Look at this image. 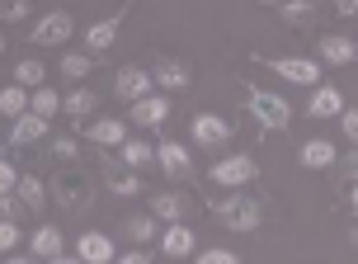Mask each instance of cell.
<instances>
[{
	"mask_svg": "<svg viewBox=\"0 0 358 264\" xmlns=\"http://www.w3.org/2000/svg\"><path fill=\"white\" fill-rule=\"evenodd\" d=\"M213 217H217L227 231H245V236L264 227V208H259V198H250L245 189H236V194L217 198V203H213Z\"/></svg>",
	"mask_w": 358,
	"mask_h": 264,
	"instance_id": "1",
	"label": "cell"
},
{
	"mask_svg": "<svg viewBox=\"0 0 358 264\" xmlns=\"http://www.w3.org/2000/svg\"><path fill=\"white\" fill-rule=\"evenodd\" d=\"M245 109H250V118L264 127V132H287V123H292L287 99H278V95H268V90H259V85L245 90Z\"/></svg>",
	"mask_w": 358,
	"mask_h": 264,
	"instance_id": "2",
	"label": "cell"
},
{
	"mask_svg": "<svg viewBox=\"0 0 358 264\" xmlns=\"http://www.w3.org/2000/svg\"><path fill=\"white\" fill-rule=\"evenodd\" d=\"M208 179H213V184H222V189H245V184H255V179H259V160H255L250 151L222 156V160H213Z\"/></svg>",
	"mask_w": 358,
	"mask_h": 264,
	"instance_id": "3",
	"label": "cell"
},
{
	"mask_svg": "<svg viewBox=\"0 0 358 264\" xmlns=\"http://www.w3.org/2000/svg\"><path fill=\"white\" fill-rule=\"evenodd\" d=\"M268 71H278L283 81H292V85H321V62L316 57H264Z\"/></svg>",
	"mask_w": 358,
	"mask_h": 264,
	"instance_id": "4",
	"label": "cell"
},
{
	"mask_svg": "<svg viewBox=\"0 0 358 264\" xmlns=\"http://www.w3.org/2000/svg\"><path fill=\"white\" fill-rule=\"evenodd\" d=\"M151 85H156V76L146 67H123L118 71V81H113V90H118V99H127V104H137V99H151Z\"/></svg>",
	"mask_w": 358,
	"mask_h": 264,
	"instance_id": "5",
	"label": "cell"
},
{
	"mask_svg": "<svg viewBox=\"0 0 358 264\" xmlns=\"http://www.w3.org/2000/svg\"><path fill=\"white\" fill-rule=\"evenodd\" d=\"M71 29H76L71 15H66V10H52V15H43L34 24V34H29V38H34L38 48H62V43L71 38Z\"/></svg>",
	"mask_w": 358,
	"mask_h": 264,
	"instance_id": "6",
	"label": "cell"
},
{
	"mask_svg": "<svg viewBox=\"0 0 358 264\" xmlns=\"http://www.w3.org/2000/svg\"><path fill=\"white\" fill-rule=\"evenodd\" d=\"M316 57L330 62V67H349V62H358V43L349 34H325L316 38Z\"/></svg>",
	"mask_w": 358,
	"mask_h": 264,
	"instance_id": "7",
	"label": "cell"
},
{
	"mask_svg": "<svg viewBox=\"0 0 358 264\" xmlns=\"http://www.w3.org/2000/svg\"><path fill=\"white\" fill-rule=\"evenodd\" d=\"M156 165H161L170 179H189L194 175V160H189V151H184L179 141H161V146H156Z\"/></svg>",
	"mask_w": 358,
	"mask_h": 264,
	"instance_id": "8",
	"label": "cell"
},
{
	"mask_svg": "<svg viewBox=\"0 0 358 264\" xmlns=\"http://www.w3.org/2000/svg\"><path fill=\"white\" fill-rule=\"evenodd\" d=\"M194 141L198 146H222V141H231V123L217 118V113H194Z\"/></svg>",
	"mask_w": 358,
	"mask_h": 264,
	"instance_id": "9",
	"label": "cell"
},
{
	"mask_svg": "<svg viewBox=\"0 0 358 264\" xmlns=\"http://www.w3.org/2000/svg\"><path fill=\"white\" fill-rule=\"evenodd\" d=\"M104 175H108V189H113L118 198H137V194H146L142 175H137V170H127V165H118V160H104Z\"/></svg>",
	"mask_w": 358,
	"mask_h": 264,
	"instance_id": "10",
	"label": "cell"
},
{
	"mask_svg": "<svg viewBox=\"0 0 358 264\" xmlns=\"http://www.w3.org/2000/svg\"><path fill=\"white\" fill-rule=\"evenodd\" d=\"M297 160H302L306 170H330L335 160H340V151H335V141H325V137H311L297 146Z\"/></svg>",
	"mask_w": 358,
	"mask_h": 264,
	"instance_id": "11",
	"label": "cell"
},
{
	"mask_svg": "<svg viewBox=\"0 0 358 264\" xmlns=\"http://www.w3.org/2000/svg\"><path fill=\"white\" fill-rule=\"evenodd\" d=\"M151 212H156L161 222H170V227H179L184 212H189V198L179 194V189H161V194H151Z\"/></svg>",
	"mask_w": 358,
	"mask_h": 264,
	"instance_id": "12",
	"label": "cell"
},
{
	"mask_svg": "<svg viewBox=\"0 0 358 264\" xmlns=\"http://www.w3.org/2000/svg\"><path fill=\"white\" fill-rule=\"evenodd\" d=\"M76 255L85 264H113V241H108L104 231H85V236L76 241Z\"/></svg>",
	"mask_w": 358,
	"mask_h": 264,
	"instance_id": "13",
	"label": "cell"
},
{
	"mask_svg": "<svg viewBox=\"0 0 358 264\" xmlns=\"http://www.w3.org/2000/svg\"><path fill=\"white\" fill-rule=\"evenodd\" d=\"M118 29H123V10L108 15V19H99V24H90V29H85V48H90V53H108L113 38H118Z\"/></svg>",
	"mask_w": 358,
	"mask_h": 264,
	"instance_id": "14",
	"label": "cell"
},
{
	"mask_svg": "<svg viewBox=\"0 0 358 264\" xmlns=\"http://www.w3.org/2000/svg\"><path fill=\"white\" fill-rule=\"evenodd\" d=\"M165 113H170V99H165V95H151V99H137L127 118H132L137 127H161Z\"/></svg>",
	"mask_w": 358,
	"mask_h": 264,
	"instance_id": "15",
	"label": "cell"
},
{
	"mask_svg": "<svg viewBox=\"0 0 358 264\" xmlns=\"http://www.w3.org/2000/svg\"><path fill=\"white\" fill-rule=\"evenodd\" d=\"M85 137L94 141V146H123L127 141V123L123 118H94V123L85 127Z\"/></svg>",
	"mask_w": 358,
	"mask_h": 264,
	"instance_id": "16",
	"label": "cell"
},
{
	"mask_svg": "<svg viewBox=\"0 0 358 264\" xmlns=\"http://www.w3.org/2000/svg\"><path fill=\"white\" fill-rule=\"evenodd\" d=\"M311 118H340L344 113V95L335 85H316L311 90V109H306Z\"/></svg>",
	"mask_w": 358,
	"mask_h": 264,
	"instance_id": "17",
	"label": "cell"
},
{
	"mask_svg": "<svg viewBox=\"0 0 358 264\" xmlns=\"http://www.w3.org/2000/svg\"><path fill=\"white\" fill-rule=\"evenodd\" d=\"M118 165H127V170H146V165H156V146L142 137H127L123 146H118Z\"/></svg>",
	"mask_w": 358,
	"mask_h": 264,
	"instance_id": "18",
	"label": "cell"
},
{
	"mask_svg": "<svg viewBox=\"0 0 358 264\" xmlns=\"http://www.w3.org/2000/svg\"><path fill=\"white\" fill-rule=\"evenodd\" d=\"M156 227H161V217H156V212H137V217H123V227H118V231H123L132 246H146V241L156 236Z\"/></svg>",
	"mask_w": 358,
	"mask_h": 264,
	"instance_id": "19",
	"label": "cell"
},
{
	"mask_svg": "<svg viewBox=\"0 0 358 264\" xmlns=\"http://www.w3.org/2000/svg\"><path fill=\"white\" fill-rule=\"evenodd\" d=\"M29 250H34L38 260H57V255H66V250H62V227H38L34 241H29Z\"/></svg>",
	"mask_w": 358,
	"mask_h": 264,
	"instance_id": "20",
	"label": "cell"
},
{
	"mask_svg": "<svg viewBox=\"0 0 358 264\" xmlns=\"http://www.w3.org/2000/svg\"><path fill=\"white\" fill-rule=\"evenodd\" d=\"M151 76H156L161 90H189V67H184V62H170V57H165V62H156Z\"/></svg>",
	"mask_w": 358,
	"mask_h": 264,
	"instance_id": "21",
	"label": "cell"
},
{
	"mask_svg": "<svg viewBox=\"0 0 358 264\" xmlns=\"http://www.w3.org/2000/svg\"><path fill=\"white\" fill-rule=\"evenodd\" d=\"M15 194H19V203H24L29 212H43V208H48V184H43L38 175H24Z\"/></svg>",
	"mask_w": 358,
	"mask_h": 264,
	"instance_id": "22",
	"label": "cell"
},
{
	"mask_svg": "<svg viewBox=\"0 0 358 264\" xmlns=\"http://www.w3.org/2000/svg\"><path fill=\"white\" fill-rule=\"evenodd\" d=\"M48 132V118H38V113H24L15 127H10V146H29V141H38Z\"/></svg>",
	"mask_w": 358,
	"mask_h": 264,
	"instance_id": "23",
	"label": "cell"
},
{
	"mask_svg": "<svg viewBox=\"0 0 358 264\" xmlns=\"http://www.w3.org/2000/svg\"><path fill=\"white\" fill-rule=\"evenodd\" d=\"M161 250H165V255H194V231L184 227V222H179V227H165Z\"/></svg>",
	"mask_w": 358,
	"mask_h": 264,
	"instance_id": "24",
	"label": "cell"
},
{
	"mask_svg": "<svg viewBox=\"0 0 358 264\" xmlns=\"http://www.w3.org/2000/svg\"><path fill=\"white\" fill-rule=\"evenodd\" d=\"M0 113H10V118H24V113H34V99L24 95V85H10L5 95H0Z\"/></svg>",
	"mask_w": 358,
	"mask_h": 264,
	"instance_id": "25",
	"label": "cell"
},
{
	"mask_svg": "<svg viewBox=\"0 0 358 264\" xmlns=\"http://www.w3.org/2000/svg\"><path fill=\"white\" fill-rule=\"evenodd\" d=\"M43 76H48V71H43V62H38V57H24V62L15 67V85H24V90H43Z\"/></svg>",
	"mask_w": 358,
	"mask_h": 264,
	"instance_id": "26",
	"label": "cell"
},
{
	"mask_svg": "<svg viewBox=\"0 0 358 264\" xmlns=\"http://www.w3.org/2000/svg\"><path fill=\"white\" fill-rule=\"evenodd\" d=\"M52 189H57V203H62V208H80V189H85V179H80V175H66V179L57 175Z\"/></svg>",
	"mask_w": 358,
	"mask_h": 264,
	"instance_id": "27",
	"label": "cell"
},
{
	"mask_svg": "<svg viewBox=\"0 0 358 264\" xmlns=\"http://www.w3.org/2000/svg\"><path fill=\"white\" fill-rule=\"evenodd\" d=\"M94 109H99V95H94V90H76V95H66L62 113H71V118H85V113H94Z\"/></svg>",
	"mask_w": 358,
	"mask_h": 264,
	"instance_id": "28",
	"label": "cell"
},
{
	"mask_svg": "<svg viewBox=\"0 0 358 264\" xmlns=\"http://www.w3.org/2000/svg\"><path fill=\"white\" fill-rule=\"evenodd\" d=\"M90 71H94V57H85V53H66L62 57V76H66V81H85Z\"/></svg>",
	"mask_w": 358,
	"mask_h": 264,
	"instance_id": "29",
	"label": "cell"
},
{
	"mask_svg": "<svg viewBox=\"0 0 358 264\" xmlns=\"http://www.w3.org/2000/svg\"><path fill=\"white\" fill-rule=\"evenodd\" d=\"M273 15L287 19V24H306V19H316V5H311V0H297V5H273Z\"/></svg>",
	"mask_w": 358,
	"mask_h": 264,
	"instance_id": "30",
	"label": "cell"
},
{
	"mask_svg": "<svg viewBox=\"0 0 358 264\" xmlns=\"http://www.w3.org/2000/svg\"><path fill=\"white\" fill-rule=\"evenodd\" d=\"M62 104H66V99H57V90H48V85L34 90V113H38V118H52Z\"/></svg>",
	"mask_w": 358,
	"mask_h": 264,
	"instance_id": "31",
	"label": "cell"
},
{
	"mask_svg": "<svg viewBox=\"0 0 358 264\" xmlns=\"http://www.w3.org/2000/svg\"><path fill=\"white\" fill-rule=\"evenodd\" d=\"M198 264H241V255H236V250H203V255H198Z\"/></svg>",
	"mask_w": 358,
	"mask_h": 264,
	"instance_id": "32",
	"label": "cell"
},
{
	"mask_svg": "<svg viewBox=\"0 0 358 264\" xmlns=\"http://www.w3.org/2000/svg\"><path fill=\"white\" fill-rule=\"evenodd\" d=\"M0 189H5V194H15V189H19V170H15V160H5V165H0Z\"/></svg>",
	"mask_w": 358,
	"mask_h": 264,
	"instance_id": "33",
	"label": "cell"
},
{
	"mask_svg": "<svg viewBox=\"0 0 358 264\" xmlns=\"http://www.w3.org/2000/svg\"><path fill=\"white\" fill-rule=\"evenodd\" d=\"M340 123H344V137H349V141L358 146V109H344V113H340Z\"/></svg>",
	"mask_w": 358,
	"mask_h": 264,
	"instance_id": "34",
	"label": "cell"
},
{
	"mask_svg": "<svg viewBox=\"0 0 358 264\" xmlns=\"http://www.w3.org/2000/svg\"><path fill=\"white\" fill-rule=\"evenodd\" d=\"M29 10H34L29 0H15V5H5V19H10V24H19V19H29Z\"/></svg>",
	"mask_w": 358,
	"mask_h": 264,
	"instance_id": "35",
	"label": "cell"
},
{
	"mask_svg": "<svg viewBox=\"0 0 358 264\" xmlns=\"http://www.w3.org/2000/svg\"><path fill=\"white\" fill-rule=\"evenodd\" d=\"M0 246H5V250L19 246V227H15V222H0Z\"/></svg>",
	"mask_w": 358,
	"mask_h": 264,
	"instance_id": "36",
	"label": "cell"
},
{
	"mask_svg": "<svg viewBox=\"0 0 358 264\" xmlns=\"http://www.w3.org/2000/svg\"><path fill=\"white\" fill-rule=\"evenodd\" d=\"M52 151H57L62 160H71V156H76V141H71V137H57V141H52Z\"/></svg>",
	"mask_w": 358,
	"mask_h": 264,
	"instance_id": "37",
	"label": "cell"
},
{
	"mask_svg": "<svg viewBox=\"0 0 358 264\" xmlns=\"http://www.w3.org/2000/svg\"><path fill=\"white\" fill-rule=\"evenodd\" d=\"M0 208H5V222H15V217H19V194H5V198H0Z\"/></svg>",
	"mask_w": 358,
	"mask_h": 264,
	"instance_id": "38",
	"label": "cell"
},
{
	"mask_svg": "<svg viewBox=\"0 0 358 264\" xmlns=\"http://www.w3.org/2000/svg\"><path fill=\"white\" fill-rule=\"evenodd\" d=\"M113 264H151V255H146V250H127V255H118Z\"/></svg>",
	"mask_w": 358,
	"mask_h": 264,
	"instance_id": "39",
	"label": "cell"
},
{
	"mask_svg": "<svg viewBox=\"0 0 358 264\" xmlns=\"http://www.w3.org/2000/svg\"><path fill=\"white\" fill-rule=\"evenodd\" d=\"M344 175L358 184V151H349V156H344Z\"/></svg>",
	"mask_w": 358,
	"mask_h": 264,
	"instance_id": "40",
	"label": "cell"
},
{
	"mask_svg": "<svg viewBox=\"0 0 358 264\" xmlns=\"http://www.w3.org/2000/svg\"><path fill=\"white\" fill-rule=\"evenodd\" d=\"M335 10H340V15L349 19V15H358V0H340V5H335Z\"/></svg>",
	"mask_w": 358,
	"mask_h": 264,
	"instance_id": "41",
	"label": "cell"
},
{
	"mask_svg": "<svg viewBox=\"0 0 358 264\" xmlns=\"http://www.w3.org/2000/svg\"><path fill=\"white\" fill-rule=\"evenodd\" d=\"M48 264H85L80 255H57V260H48Z\"/></svg>",
	"mask_w": 358,
	"mask_h": 264,
	"instance_id": "42",
	"label": "cell"
},
{
	"mask_svg": "<svg viewBox=\"0 0 358 264\" xmlns=\"http://www.w3.org/2000/svg\"><path fill=\"white\" fill-rule=\"evenodd\" d=\"M349 208L358 212V184H349Z\"/></svg>",
	"mask_w": 358,
	"mask_h": 264,
	"instance_id": "43",
	"label": "cell"
},
{
	"mask_svg": "<svg viewBox=\"0 0 358 264\" xmlns=\"http://www.w3.org/2000/svg\"><path fill=\"white\" fill-rule=\"evenodd\" d=\"M5 264H48V260H38V255H29V260H5Z\"/></svg>",
	"mask_w": 358,
	"mask_h": 264,
	"instance_id": "44",
	"label": "cell"
},
{
	"mask_svg": "<svg viewBox=\"0 0 358 264\" xmlns=\"http://www.w3.org/2000/svg\"><path fill=\"white\" fill-rule=\"evenodd\" d=\"M349 246H354V250H358V227H349Z\"/></svg>",
	"mask_w": 358,
	"mask_h": 264,
	"instance_id": "45",
	"label": "cell"
}]
</instances>
